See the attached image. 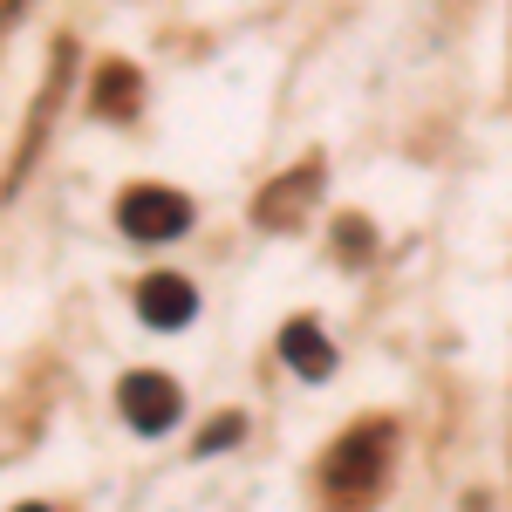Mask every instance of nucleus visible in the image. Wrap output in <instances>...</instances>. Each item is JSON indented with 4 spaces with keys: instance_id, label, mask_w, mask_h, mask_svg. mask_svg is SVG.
<instances>
[{
    "instance_id": "f257e3e1",
    "label": "nucleus",
    "mask_w": 512,
    "mask_h": 512,
    "mask_svg": "<svg viewBox=\"0 0 512 512\" xmlns=\"http://www.w3.org/2000/svg\"><path fill=\"white\" fill-rule=\"evenodd\" d=\"M390 424H362L349 431L335 451H328V465H321V492L328 499H362V492H376L383 485V465H390Z\"/></svg>"
},
{
    "instance_id": "f03ea898",
    "label": "nucleus",
    "mask_w": 512,
    "mask_h": 512,
    "mask_svg": "<svg viewBox=\"0 0 512 512\" xmlns=\"http://www.w3.org/2000/svg\"><path fill=\"white\" fill-rule=\"evenodd\" d=\"M117 226L130 239H178L185 226H192V205L178 192H158V185H137V192H123V205H117Z\"/></svg>"
},
{
    "instance_id": "7ed1b4c3",
    "label": "nucleus",
    "mask_w": 512,
    "mask_h": 512,
    "mask_svg": "<svg viewBox=\"0 0 512 512\" xmlns=\"http://www.w3.org/2000/svg\"><path fill=\"white\" fill-rule=\"evenodd\" d=\"M123 417H130V424H137V431H171V424H178V410H185V403H178V383H171V376H158V369H144V376H123Z\"/></svg>"
},
{
    "instance_id": "20e7f679",
    "label": "nucleus",
    "mask_w": 512,
    "mask_h": 512,
    "mask_svg": "<svg viewBox=\"0 0 512 512\" xmlns=\"http://www.w3.org/2000/svg\"><path fill=\"white\" fill-rule=\"evenodd\" d=\"M137 315L151 321V328H185V321L198 315L192 280H178V274H151L144 287H137Z\"/></svg>"
},
{
    "instance_id": "39448f33",
    "label": "nucleus",
    "mask_w": 512,
    "mask_h": 512,
    "mask_svg": "<svg viewBox=\"0 0 512 512\" xmlns=\"http://www.w3.org/2000/svg\"><path fill=\"white\" fill-rule=\"evenodd\" d=\"M280 355H287V369L308 376V383H321V376L335 369V349H328V335H321L315 321H287V328H280Z\"/></svg>"
},
{
    "instance_id": "423d86ee",
    "label": "nucleus",
    "mask_w": 512,
    "mask_h": 512,
    "mask_svg": "<svg viewBox=\"0 0 512 512\" xmlns=\"http://www.w3.org/2000/svg\"><path fill=\"white\" fill-rule=\"evenodd\" d=\"M315 192H321V178H315V164L308 171H287V178H274V192L260 198V226H294L308 205H315Z\"/></svg>"
},
{
    "instance_id": "0eeeda50",
    "label": "nucleus",
    "mask_w": 512,
    "mask_h": 512,
    "mask_svg": "<svg viewBox=\"0 0 512 512\" xmlns=\"http://www.w3.org/2000/svg\"><path fill=\"white\" fill-rule=\"evenodd\" d=\"M96 110H103V117H123V110H137V69L110 62V69H103V82H96Z\"/></svg>"
},
{
    "instance_id": "6e6552de",
    "label": "nucleus",
    "mask_w": 512,
    "mask_h": 512,
    "mask_svg": "<svg viewBox=\"0 0 512 512\" xmlns=\"http://www.w3.org/2000/svg\"><path fill=\"white\" fill-rule=\"evenodd\" d=\"M335 253H342V260H362V253H369V219H342V226H335Z\"/></svg>"
},
{
    "instance_id": "1a4fd4ad",
    "label": "nucleus",
    "mask_w": 512,
    "mask_h": 512,
    "mask_svg": "<svg viewBox=\"0 0 512 512\" xmlns=\"http://www.w3.org/2000/svg\"><path fill=\"white\" fill-rule=\"evenodd\" d=\"M239 431H246V424H239V417H219V424H212V431L198 437V451H226V444H233Z\"/></svg>"
}]
</instances>
